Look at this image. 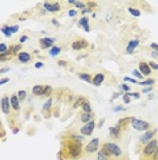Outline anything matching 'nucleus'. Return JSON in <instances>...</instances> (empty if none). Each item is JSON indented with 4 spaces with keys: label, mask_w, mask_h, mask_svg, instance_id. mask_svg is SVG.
Here are the masks:
<instances>
[{
    "label": "nucleus",
    "mask_w": 158,
    "mask_h": 160,
    "mask_svg": "<svg viewBox=\"0 0 158 160\" xmlns=\"http://www.w3.org/2000/svg\"><path fill=\"white\" fill-rule=\"evenodd\" d=\"M60 155H64L67 159L70 160H77L81 159L83 155V149H82V144L81 142H75L72 140L68 138L67 141H63L61 144V151L59 152Z\"/></svg>",
    "instance_id": "obj_1"
},
{
    "label": "nucleus",
    "mask_w": 158,
    "mask_h": 160,
    "mask_svg": "<svg viewBox=\"0 0 158 160\" xmlns=\"http://www.w3.org/2000/svg\"><path fill=\"white\" fill-rule=\"evenodd\" d=\"M102 151L106 153L108 156L110 158H116V159H120L123 156V151L118 145H116L114 142H105L102 145Z\"/></svg>",
    "instance_id": "obj_2"
},
{
    "label": "nucleus",
    "mask_w": 158,
    "mask_h": 160,
    "mask_svg": "<svg viewBox=\"0 0 158 160\" xmlns=\"http://www.w3.org/2000/svg\"><path fill=\"white\" fill-rule=\"evenodd\" d=\"M157 146H158V140L156 138H153L151 141H149L146 145L143 146V149H142V160H150L151 159V156L154 155V152H156V149H157Z\"/></svg>",
    "instance_id": "obj_3"
},
{
    "label": "nucleus",
    "mask_w": 158,
    "mask_h": 160,
    "mask_svg": "<svg viewBox=\"0 0 158 160\" xmlns=\"http://www.w3.org/2000/svg\"><path fill=\"white\" fill-rule=\"evenodd\" d=\"M131 126L138 130V131H147L150 129V123L146 121H142V119H138V118H131Z\"/></svg>",
    "instance_id": "obj_4"
},
{
    "label": "nucleus",
    "mask_w": 158,
    "mask_h": 160,
    "mask_svg": "<svg viewBox=\"0 0 158 160\" xmlns=\"http://www.w3.org/2000/svg\"><path fill=\"white\" fill-rule=\"evenodd\" d=\"M157 134V129H151V130H147V131H144L142 136L139 137V144L140 145H146L149 141L154 138V136Z\"/></svg>",
    "instance_id": "obj_5"
},
{
    "label": "nucleus",
    "mask_w": 158,
    "mask_h": 160,
    "mask_svg": "<svg viewBox=\"0 0 158 160\" xmlns=\"http://www.w3.org/2000/svg\"><path fill=\"white\" fill-rule=\"evenodd\" d=\"M98 146H100V140L93 138L86 146H85V153H86V155H91V153L98 151Z\"/></svg>",
    "instance_id": "obj_6"
},
{
    "label": "nucleus",
    "mask_w": 158,
    "mask_h": 160,
    "mask_svg": "<svg viewBox=\"0 0 158 160\" xmlns=\"http://www.w3.org/2000/svg\"><path fill=\"white\" fill-rule=\"evenodd\" d=\"M87 47H89V42L85 38H78L71 42V48L74 49V51H82V49L87 48Z\"/></svg>",
    "instance_id": "obj_7"
},
{
    "label": "nucleus",
    "mask_w": 158,
    "mask_h": 160,
    "mask_svg": "<svg viewBox=\"0 0 158 160\" xmlns=\"http://www.w3.org/2000/svg\"><path fill=\"white\" fill-rule=\"evenodd\" d=\"M0 108H2L3 114L4 115H10V112H11V104H10V97L7 96H3L2 100H0Z\"/></svg>",
    "instance_id": "obj_8"
},
{
    "label": "nucleus",
    "mask_w": 158,
    "mask_h": 160,
    "mask_svg": "<svg viewBox=\"0 0 158 160\" xmlns=\"http://www.w3.org/2000/svg\"><path fill=\"white\" fill-rule=\"evenodd\" d=\"M94 129H95V122L94 121H91V122H89V123H86V125L83 126L81 130H79V133H81L82 136H90L91 133L94 131Z\"/></svg>",
    "instance_id": "obj_9"
},
{
    "label": "nucleus",
    "mask_w": 158,
    "mask_h": 160,
    "mask_svg": "<svg viewBox=\"0 0 158 160\" xmlns=\"http://www.w3.org/2000/svg\"><path fill=\"white\" fill-rule=\"evenodd\" d=\"M10 104H11V109L15 112V115L19 114V111H21V105H19V99L16 95H12L10 96Z\"/></svg>",
    "instance_id": "obj_10"
},
{
    "label": "nucleus",
    "mask_w": 158,
    "mask_h": 160,
    "mask_svg": "<svg viewBox=\"0 0 158 160\" xmlns=\"http://www.w3.org/2000/svg\"><path fill=\"white\" fill-rule=\"evenodd\" d=\"M44 8L47 12L55 14V12H57L61 10V4L60 3H44Z\"/></svg>",
    "instance_id": "obj_11"
},
{
    "label": "nucleus",
    "mask_w": 158,
    "mask_h": 160,
    "mask_svg": "<svg viewBox=\"0 0 158 160\" xmlns=\"http://www.w3.org/2000/svg\"><path fill=\"white\" fill-rule=\"evenodd\" d=\"M16 59H18L19 63H22V64H26V63L31 62V53L26 52V51H21L16 55Z\"/></svg>",
    "instance_id": "obj_12"
},
{
    "label": "nucleus",
    "mask_w": 158,
    "mask_h": 160,
    "mask_svg": "<svg viewBox=\"0 0 158 160\" xmlns=\"http://www.w3.org/2000/svg\"><path fill=\"white\" fill-rule=\"evenodd\" d=\"M53 44H55V40H53V38L44 37V38L40 40V45H41L42 49H49V48H52V47H53Z\"/></svg>",
    "instance_id": "obj_13"
},
{
    "label": "nucleus",
    "mask_w": 158,
    "mask_h": 160,
    "mask_svg": "<svg viewBox=\"0 0 158 160\" xmlns=\"http://www.w3.org/2000/svg\"><path fill=\"white\" fill-rule=\"evenodd\" d=\"M138 45H139V40H138V38L131 40V41L127 44V47H126V52L128 53V55H131V53H134V51L138 48Z\"/></svg>",
    "instance_id": "obj_14"
},
{
    "label": "nucleus",
    "mask_w": 158,
    "mask_h": 160,
    "mask_svg": "<svg viewBox=\"0 0 158 160\" xmlns=\"http://www.w3.org/2000/svg\"><path fill=\"white\" fill-rule=\"evenodd\" d=\"M109 134L112 138H120V134H121V125H117L113 126V127L109 129Z\"/></svg>",
    "instance_id": "obj_15"
},
{
    "label": "nucleus",
    "mask_w": 158,
    "mask_h": 160,
    "mask_svg": "<svg viewBox=\"0 0 158 160\" xmlns=\"http://www.w3.org/2000/svg\"><path fill=\"white\" fill-rule=\"evenodd\" d=\"M139 71L142 73V75H150L151 74V69H150V66H149V63H146V62H140L139 63Z\"/></svg>",
    "instance_id": "obj_16"
},
{
    "label": "nucleus",
    "mask_w": 158,
    "mask_h": 160,
    "mask_svg": "<svg viewBox=\"0 0 158 160\" xmlns=\"http://www.w3.org/2000/svg\"><path fill=\"white\" fill-rule=\"evenodd\" d=\"M104 81H105V75L102 74V73H98V74L93 75V81H91V84H93L94 86H100Z\"/></svg>",
    "instance_id": "obj_17"
},
{
    "label": "nucleus",
    "mask_w": 158,
    "mask_h": 160,
    "mask_svg": "<svg viewBox=\"0 0 158 160\" xmlns=\"http://www.w3.org/2000/svg\"><path fill=\"white\" fill-rule=\"evenodd\" d=\"M89 22H90V19L86 18V16H82V18L79 19V22H78V26H79V28H83L86 32H90V26H89Z\"/></svg>",
    "instance_id": "obj_18"
},
{
    "label": "nucleus",
    "mask_w": 158,
    "mask_h": 160,
    "mask_svg": "<svg viewBox=\"0 0 158 160\" xmlns=\"http://www.w3.org/2000/svg\"><path fill=\"white\" fill-rule=\"evenodd\" d=\"M44 86L45 85H35V86H33V89H31L33 95H34V96H44Z\"/></svg>",
    "instance_id": "obj_19"
},
{
    "label": "nucleus",
    "mask_w": 158,
    "mask_h": 160,
    "mask_svg": "<svg viewBox=\"0 0 158 160\" xmlns=\"http://www.w3.org/2000/svg\"><path fill=\"white\" fill-rule=\"evenodd\" d=\"M78 78L85 82H89V84H91V81H93V77L87 73H78Z\"/></svg>",
    "instance_id": "obj_20"
},
{
    "label": "nucleus",
    "mask_w": 158,
    "mask_h": 160,
    "mask_svg": "<svg viewBox=\"0 0 158 160\" xmlns=\"http://www.w3.org/2000/svg\"><path fill=\"white\" fill-rule=\"evenodd\" d=\"M81 121L86 125V123H89V122H91L93 121V114H83L82 112L81 114Z\"/></svg>",
    "instance_id": "obj_21"
},
{
    "label": "nucleus",
    "mask_w": 158,
    "mask_h": 160,
    "mask_svg": "<svg viewBox=\"0 0 158 160\" xmlns=\"http://www.w3.org/2000/svg\"><path fill=\"white\" fill-rule=\"evenodd\" d=\"M81 108H82V111H83V114H93V112H91V105H90V103L85 101L83 104L81 105Z\"/></svg>",
    "instance_id": "obj_22"
},
{
    "label": "nucleus",
    "mask_w": 158,
    "mask_h": 160,
    "mask_svg": "<svg viewBox=\"0 0 158 160\" xmlns=\"http://www.w3.org/2000/svg\"><path fill=\"white\" fill-rule=\"evenodd\" d=\"M97 160H112V158L110 156H108L106 153L101 149L100 152H97Z\"/></svg>",
    "instance_id": "obj_23"
},
{
    "label": "nucleus",
    "mask_w": 158,
    "mask_h": 160,
    "mask_svg": "<svg viewBox=\"0 0 158 160\" xmlns=\"http://www.w3.org/2000/svg\"><path fill=\"white\" fill-rule=\"evenodd\" d=\"M68 138L72 140V141H75V142H81V144L85 141V137H83L82 134H81V136H79V134H71Z\"/></svg>",
    "instance_id": "obj_24"
},
{
    "label": "nucleus",
    "mask_w": 158,
    "mask_h": 160,
    "mask_svg": "<svg viewBox=\"0 0 158 160\" xmlns=\"http://www.w3.org/2000/svg\"><path fill=\"white\" fill-rule=\"evenodd\" d=\"M138 84H140V85H143V86H153L154 84H156V79H153V78H149V79H144V81H140V82H138Z\"/></svg>",
    "instance_id": "obj_25"
},
{
    "label": "nucleus",
    "mask_w": 158,
    "mask_h": 160,
    "mask_svg": "<svg viewBox=\"0 0 158 160\" xmlns=\"http://www.w3.org/2000/svg\"><path fill=\"white\" fill-rule=\"evenodd\" d=\"M60 52H61L60 47H52V48L49 49V55H51V56H56V55H59Z\"/></svg>",
    "instance_id": "obj_26"
},
{
    "label": "nucleus",
    "mask_w": 158,
    "mask_h": 160,
    "mask_svg": "<svg viewBox=\"0 0 158 160\" xmlns=\"http://www.w3.org/2000/svg\"><path fill=\"white\" fill-rule=\"evenodd\" d=\"M2 32H3V34L6 36V37H11L12 36V33H11V29H10V26H2Z\"/></svg>",
    "instance_id": "obj_27"
},
{
    "label": "nucleus",
    "mask_w": 158,
    "mask_h": 160,
    "mask_svg": "<svg viewBox=\"0 0 158 160\" xmlns=\"http://www.w3.org/2000/svg\"><path fill=\"white\" fill-rule=\"evenodd\" d=\"M16 96H18L19 103H21V101H23V100L26 99V96H27V93H26V91H19L18 93H16Z\"/></svg>",
    "instance_id": "obj_28"
},
{
    "label": "nucleus",
    "mask_w": 158,
    "mask_h": 160,
    "mask_svg": "<svg viewBox=\"0 0 158 160\" xmlns=\"http://www.w3.org/2000/svg\"><path fill=\"white\" fill-rule=\"evenodd\" d=\"M85 101H86V99H85V97H78V99H77V101L74 103V105H72V107H74V108H78V107H79V105H82Z\"/></svg>",
    "instance_id": "obj_29"
},
{
    "label": "nucleus",
    "mask_w": 158,
    "mask_h": 160,
    "mask_svg": "<svg viewBox=\"0 0 158 160\" xmlns=\"http://www.w3.org/2000/svg\"><path fill=\"white\" fill-rule=\"evenodd\" d=\"M128 11H130V14H131V15H134V16H140V11H139L138 8L130 7V8H128Z\"/></svg>",
    "instance_id": "obj_30"
},
{
    "label": "nucleus",
    "mask_w": 158,
    "mask_h": 160,
    "mask_svg": "<svg viewBox=\"0 0 158 160\" xmlns=\"http://www.w3.org/2000/svg\"><path fill=\"white\" fill-rule=\"evenodd\" d=\"M51 93H52V86H49V85H45L44 86V96H51Z\"/></svg>",
    "instance_id": "obj_31"
},
{
    "label": "nucleus",
    "mask_w": 158,
    "mask_h": 160,
    "mask_svg": "<svg viewBox=\"0 0 158 160\" xmlns=\"http://www.w3.org/2000/svg\"><path fill=\"white\" fill-rule=\"evenodd\" d=\"M51 107H52V99H49L48 101L44 104V107H42V108H44V111H49V109H51Z\"/></svg>",
    "instance_id": "obj_32"
},
{
    "label": "nucleus",
    "mask_w": 158,
    "mask_h": 160,
    "mask_svg": "<svg viewBox=\"0 0 158 160\" xmlns=\"http://www.w3.org/2000/svg\"><path fill=\"white\" fill-rule=\"evenodd\" d=\"M120 91H121V92H123V91H124V92H126V93H130V91H131V88H130V86H128L127 84H121V85H120Z\"/></svg>",
    "instance_id": "obj_33"
},
{
    "label": "nucleus",
    "mask_w": 158,
    "mask_h": 160,
    "mask_svg": "<svg viewBox=\"0 0 158 160\" xmlns=\"http://www.w3.org/2000/svg\"><path fill=\"white\" fill-rule=\"evenodd\" d=\"M8 51V47L4 44V42H2V44H0V53H6Z\"/></svg>",
    "instance_id": "obj_34"
},
{
    "label": "nucleus",
    "mask_w": 158,
    "mask_h": 160,
    "mask_svg": "<svg viewBox=\"0 0 158 160\" xmlns=\"http://www.w3.org/2000/svg\"><path fill=\"white\" fill-rule=\"evenodd\" d=\"M75 7L77 8H81V10H83V8H86V4L85 3H82V2H75Z\"/></svg>",
    "instance_id": "obj_35"
},
{
    "label": "nucleus",
    "mask_w": 158,
    "mask_h": 160,
    "mask_svg": "<svg viewBox=\"0 0 158 160\" xmlns=\"http://www.w3.org/2000/svg\"><path fill=\"white\" fill-rule=\"evenodd\" d=\"M132 74L136 77V78H139V79H143V75H142V73L139 71V70H134L132 71Z\"/></svg>",
    "instance_id": "obj_36"
},
{
    "label": "nucleus",
    "mask_w": 158,
    "mask_h": 160,
    "mask_svg": "<svg viewBox=\"0 0 158 160\" xmlns=\"http://www.w3.org/2000/svg\"><path fill=\"white\" fill-rule=\"evenodd\" d=\"M128 96H130V97H134V99H139V96H140V93H138V92H130L128 93Z\"/></svg>",
    "instance_id": "obj_37"
},
{
    "label": "nucleus",
    "mask_w": 158,
    "mask_h": 160,
    "mask_svg": "<svg viewBox=\"0 0 158 160\" xmlns=\"http://www.w3.org/2000/svg\"><path fill=\"white\" fill-rule=\"evenodd\" d=\"M149 66H150V69H151V70H158V64H157V63L154 62V60H153V62H150V63H149Z\"/></svg>",
    "instance_id": "obj_38"
},
{
    "label": "nucleus",
    "mask_w": 158,
    "mask_h": 160,
    "mask_svg": "<svg viewBox=\"0 0 158 160\" xmlns=\"http://www.w3.org/2000/svg\"><path fill=\"white\" fill-rule=\"evenodd\" d=\"M124 81L126 82H132V84H138V81L135 78H130V77H126V78H124Z\"/></svg>",
    "instance_id": "obj_39"
},
{
    "label": "nucleus",
    "mask_w": 158,
    "mask_h": 160,
    "mask_svg": "<svg viewBox=\"0 0 158 160\" xmlns=\"http://www.w3.org/2000/svg\"><path fill=\"white\" fill-rule=\"evenodd\" d=\"M124 109H126V108H124V107H123V105H117V107H114V108H113V112H118V111H124Z\"/></svg>",
    "instance_id": "obj_40"
},
{
    "label": "nucleus",
    "mask_w": 158,
    "mask_h": 160,
    "mask_svg": "<svg viewBox=\"0 0 158 160\" xmlns=\"http://www.w3.org/2000/svg\"><path fill=\"white\" fill-rule=\"evenodd\" d=\"M123 99H124V103H126V104H128V103L131 101V100H130V96H128V93H124V95H123Z\"/></svg>",
    "instance_id": "obj_41"
},
{
    "label": "nucleus",
    "mask_w": 158,
    "mask_h": 160,
    "mask_svg": "<svg viewBox=\"0 0 158 160\" xmlns=\"http://www.w3.org/2000/svg\"><path fill=\"white\" fill-rule=\"evenodd\" d=\"M151 91H153V86H147V88H143L142 89V93H149Z\"/></svg>",
    "instance_id": "obj_42"
},
{
    "label": "nucleus",
    "mask_w": 158,
    "mask_h": 160,
    "mask_svg": "<svg viewBox=\"0 0 158 160\" xmlns=\"http://www.w3.org/2000/svg\"><path fill=\"white\" fill-rule=\"evenodd\" d=\"M150 48L153 49V51L158 52V44H154V42H151V44H150Z\"/></svg>",
    "instance_id": "obj_43"
},
{
    "label": "nucleus",
    "mask_w": 158,
    "mask_h": 160,
    "mask_svg": "<svg viewBox=\"0 0 158 160\" xmlns=\"http://www.w3.org/2000/svg\"><path fill=\"white\" fill-rule=\"evenodd\" d=\"M10 29H11V33H12V34H15V33L18 32V29H19V28L15 25V26H10Z\"/></svg>",
    "instance_id": "obj_44"
},
{
    "label": "nucleus",
    "mask_w": 158,
    "mask_h": 160,
    "mask_svg": "<svg viewBox=\"0 0 158 160\" xmlns=\"http://www.w3.org/2000/svg\"><path fill=\"white\" fill-rule=\"evenodd\" d=\"M42 66H44V63H42V62H35L34 63V67L35 69H42Z\"/></svg>",
    "instance_id": "obj_45"
},
{
    "label": "nucleus",
    "mask_w": 158,
    "mask_h": 160,
    "mask_svg": "<svg viewBox=\"0 0 158 160\" xmlns=\"http://www.w3.org/2000/svg\"><path fill=\"white\" fill-rule=\"evenodd\" d=\"M27 38H29V37H27V36H22V37H21V38H19V42H21V44H23V42H25V41H27Z\"/></svg>",
    "instance_id": "obj_46"
},
{
    "label": "nucleus",
    "mask_w": 158,
    "mask_h": 160,
    "mask_svg": "<svg viewBox=\"0 0 158 160\" xmlns=\"http://www.w3.org/2000/svg\"><path fill=\"white\" fill-rule=\"evenodd\" d=\"M89 12H91V8L90 7H86L82 10V14H89Z\"/></svg>",
    "instance_id": "obj_47"
},
{
    "label": "nucleus",
    "mask_w": 158,
    "mask_h": 160,
    "mask_svg": "<svg viewBox=\"0 0 158 160\" xmlns=\"http://www.w3.org/2000/svg\"><path fill=\"white\" fill-rule=\"evenodd\" d=\"M77 10H70V11H68V15H70V16H75V15H77Z\"/></svg>",
    "instance_id": "obj_48"
},
{
    "label": "nucleus",
    "mask_w": 158,
    "mask_h": 160,
    "mask_svg": "<svg viewBox=\"0 0 158 160\" xmlns=\"http://www.w3.org/2000/svg\"><path fill=\"white\" fill-rule=\"evenodd\" d=\"M57 64H59V66H61V67H65V66H67L68 63H67V62H64V60H59V62H57Z\"/></svg>",
    "instance_id": "obj_49"
},
{
    "label": "nucleus",
    "mask_w": 158,
    "mask_h": 160,
    "mask_svg": "<svg viewBox=\"0 0 158 160\" xmlns=\"http://www.w3.org/2000/svg\"><path fill=\"white\" fill-rule=\"evenodd\" d=\"M10 71V67H2L0 69V74H3V73H7Z\"/></svg>",
    "instance_id": "obj_50"
},
{
    "label": "nucleus",
    "mask_w": 158,
    "mask_h": 160,
    "mask_svg": "<svg viewBox=\"0 0 158 160\" xmlns=\"http://www.w3.org/2000/svg\"><path fill=\"white\" fill-rule=\"evenodd\" d=\"M8 81H10L8 78H3V79H0V85H3V84H7Z\"/></svg>",
    "instance_id": "obj_51"
},
{
    "label": "nucleus",
    "mask_w": 158,
    "mask_h": 160,
    "mask_svg": "<svg viewBox=\"0 0 158 160\" xmlns=\"http://www.w3.org/2000/svg\"><path fill=\"white\" fill-rule=\"evenodd\" d=\"M118 96H123V93H114L113 96H112V100H114V99H117Z\"/></svg>",
    "instance_id": "obj_52"
},
{
    "label": "nucleus",
    "mask_w": 158,
    "mask_h": 160,
    "mask_svg": "<svg viewBox=\"0 0 158 160\" xmlns=\"http://www.w3.org/2000/svg\"><path fill=\"white\" fill-rule=\"evenodd\" d=\"M2 130H3V127H2V121H0V137L4 136V131H2Z\"/></svg>",
    "instance_id": "obj_53"
},
{
    "label": "nucleus",
    "mask_w": 158,
    "mask_h": 160,
    "mask_svg": "<svg viewBox=\"0 0 158 160\" xmlns=\"http://www.w3.org/2000/svg\"><path fill=\"white\" fill-rule=\"evenodd\" d=\"M52 23H53L55 26H59V25H60V23L57 22V19H52Z\"/></svg>",
    "instance_id": "obj_54"
},
{
    "label": "nucleus",
    "mask_w": 158,
    "mask_h": 160,
    "mask_svg": "<svg viewBox=\"0 0 158 160\" xmlns=\"http://www.w3.org/2000/svg\"><path fill=\"white\" fill-rule=\"evenodd\" d=\"M151 56H153V58H157V56H158V52L153 51V52H151Z\"/></svg>",
    "instance_id": "obj_55"
},
{
    "label": "nucleus",
    "mask_w": 158,
    "mask_h": 160,
    "mask_svg": "<svg viewBox=\"0 0 158 160\" xmlns=\"http://www.w3.org/2000/svg\"><path fill=\"white\" fill-rule=\"evenodd\" d=\"M12 131H14V133H18L19 129H18V127H14V129H12Z\"/></svg>",
    "instance_id": "obj_56"
},
{
    "label": "nucleus",
    "mask_w": 158,
    "mask_h": 160,
    "mask_svg": "<svg viewBox=\"0 0 158 160\" xmlns=\"http://www.w3.org/2000/svg\"><path fill=\"white\" fill-rule=\"evenodd\" d=\"M104 122H105V121H104V119H102V121H101L100 123H98V126H100V127H101V126H102V125H104Z\"/></svg>",
    "instance_id": "obj_57"
}]
</instances>
